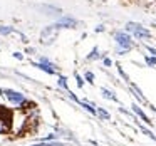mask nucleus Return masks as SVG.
Returning <instances> with one entry per match:
<instances>
[{
  "mask_svg": "<svg viewBox=\"0 0 156 146\" xmlns=\"http://www.w3.org/2000/svg\"><path fill=\"white\" fill-rule=\"evenodd\" d=\"M14 30L15 29L12 27V25H0V37H7V35H10Z\"/></svg>",
  "mask_w": 156,
  "mask_h": 146,
  "instance_id": "ddd939ff",
  "label": "nucleus"
},
{
  "mask_svg": "<svg viewBox=\"0 0 156 146\" xmlns=\"http://www.w3.org/2000/svg\"><path fill=\"white\" fill-rule=\"evenodd\" d=\"M96 116H99L102 121H108V119H111V114H109V112L106 111L104 108H96Z\"/></svg>",
  "mask_w": 156,
  "mask_h": 146,
  "instance_id": "9d476101",
  "label": "nucleus"
},
{
  "mask_svg": "<svg viewBox=\"0 0 156 146\" xmlns=\"http://www.w3.org/2000/svg\"><path fill=\"white\" fill-rule=\"evenodd\" d=\"M96 32H104V25H98V27H96Z\"/></svg>",
  "mask_w": 156,
  "mask_h": 146,
  "instance_id": "5701e85b",
  "label": "nucleus"
},
{
  "mask_svg": "<svg viewBox=\"0 0 156 146\" xmlns=\"http://www.w3.org/2000/svg\"><path fill=\"white\" fill-rule=\"evenodd\" d=\"M124 30L131 35L133 39H138V41H143V39H151V30L146 29L144 25L138 24V22H128L124 25Z\"/></svg>",
  "mask_w": 156,
  "mask_h": 146,
  "instance_id": "f03ea898",
  "label": "nucleus"
},
{
  "mask_svg": "<svg viewBox=\"0 0 156 146\" xmlns=\"http://www.w3.org/2000/svg\"><path fill=\"white\" fill-rule=\"evenodd\" d=\"M118 71H119V74H121L122 77H124V81H126V82H129V77H128V74H126V72L122 71V67H121V66H119V67H118Z\"/></svg>",
  "mask_w": 156,
  "mask_h": 146,
  "instance_id": "6ab92c4d",
  "label": "nucleus"
},
{
  "mask_svg": "<svg viewBox=\"0 0 156 146\" xmlns=\"http://www.w3.org/2000/svg\"><path fill=\"white\" fill-rule=\"evenodd\" d=\"M14 57H15V59H24V55H22L20 52H15V54H14Z\"/></svg>",
  "mask_w": 156,
  "mask_h": 146,
  "instance_id": "b1692460",
  "label": "nucleus"
},
{
  "mask_svg": "<svg viewBox=\"0 0 156 146\" xmlns=\"http://www.w3.org/2000/svg\"><path fill=\"white\" fill-rule=\"evenodd\" d=\"M146 51L149 52V55H154V57H156V49H154V47H151V45H146Z\"/></svg>",
  "mask_w": 156,
  "mask_h": 146,
  "instance_id": "aec40b11",
  "label": "nucleus"
},
{
  "mask_svg": "<svg viewBox=\"0 0 156 146\" xmlns=\"http://www.w3.org/2000/svg\"><path fill=\"white\" fill-rule=\"evenodd\" d=\"M35 66H37L41 71L47 72V74H57V69H55V66L52 64V62L49 61L47 57H39V62H35Z\"/></svg>",
  "mask_w": 156,
  "mask_h": 146,
  "instance_id": "423d86ee",
  "label": "nucleus"
},
{
  "mask_svg": "<svg viewBox=\"0 0 156 146\" xmlns=\"http://www.w3.org/2000/svg\"><path fill=\"white\" fill-rule=\"evenodd\" d=\"M101 92H102V96H104L106 99H111V101L118 102V98H116V96H114V92H112V91H109V89L102 87V89H101Z\"/></svg>",
  "mask_w": 156,
  "mask_h": 146,
  "instance_id": "4468645a",
  "label": "nucleus"
},
{
  "mask_svg": "<svg viewBox=\"0 0 156 146\" xmlns=\"http://www.w3.org/2000/svg\"><path fill=\"white\" fill-rule=\"evenodd\" d=\"M2 108V106H0ZM12 129V123H10V116L7 111L0 109V134H7Z\"/></svg>",
  "mask_w": 156,
  "mask_h": 146,
  "instance_id": "20e7f679",
  "label": "nucleus"
},
{
  "mask_svg": "<svg viewBox=\"0 0 156 146\" xmlns=\"http://www.w3.org/2000/svg\"><path fill=\"white\" fill-rule=\"evenodd\" d=\"M131 108H133V112H134V114L138 116V118H141V119H143V123H146V124H151V119H149L148 116H146V112L143 111V109L139 108L138 104H133Z\"/></svg>",
  "mask_w": 156,
  "mask_h": 146,
  "instance_id": "6e6552de",
  "label": "nucleus"
},
{
  "mask_svg": "<svg viewBox=\"0 0 156 146\" xmlns=\"http://www.w3.org/2000/svg\"><path fill=\"white\" fill-rule=\"evenodd\" d=\"M57 30H59V29L55 27V25H49V27H45L44 30L41 32V41H42V44H51L52 39H54L55 34H57Z\"/></svg>",
  "mask_w": 156,
  "mask_h": 146,
  "instance_id": "0eeeda50",
  "label": "nucleus"
},
{
  "mask_svg": "<svg viewBox=\"0 0 156 146\" xmlns=\"http://www.w3.org/2000/svg\"><path fill=\"white\" fill-rule=\"evenodd\" d=\"M0 92L5 96V99H7L10 104L14 106H24L25 102H27V99H25V94H22V92L19 91H12V89H0Z\"/></svg>",
  "mask_w": 156,
  "mask_h": 146,
  "instance_id": "7ed1b4c3",
  "label": "nucleus"
},
{
  "mask_svg": "<svg viewBox=\"0 0 156 146\" xmlns=\"http://www.w3.org/2000/svg\"><path fill=\"white\" fill-rule=\"evenodd\" d=\"M102 57V54H101V51H99V47H92V51L89 52V55H87V61H98V59H101Z\"/></svg>",
  "mask_w": 156,
  "mask_h": 146,
  "instance_id": "1a4fd4ad",
  "label": "nucleus"
},
{
  "mask_svg": "<svg viewBox=\"0 0 156 146\" xmlns=\"http://www.w3.org/2000/svg\"><path fill=\"white\" fill-rule=\"evenodd\" d=\"M141 131H143V133H144V134H146V136H148V138H151V139H153V141H156V136H154V134H153V133H151V131H149V129H146V128H143V126H141Z\"/></svg>",
  "mask_w": 156,
  "mask_h": 146,
  "instance_id": "a211bd4d",
  "label": "nucleus"
},
{
  "mask_svg": "<svg viewBox=\"0 0 156 146\" xmlns=\"http://www.w3.org/2000/svg\"><path fill=\"white\" fill-rule=\"evenodd\" d=\"M102 62H104L106 67H111V66H112V61L109 57H102Z\"/></svg>",
  "mask_w": 156,
  "mask_h": 146,
  "instance_id": "412c9836",
  "label": "nucleus"
},
{
  "mask_svg": "<svg viewBox=\"0 0 156 146\" xmlns=\"http://www.w3.org/2000/svg\"><path fill=\"white\" fill-rule=\"evenodd\" d=\"M112 39H114L118 55H124V54H128L129 51L134 49V41H133V37L126 30H116L114 34H112Z\"/></svg>",
  "mask_w": 156,
  "mask_h": 146,
  "instance_id": "f257e3e1",
  "label": "nucleus"
},
{
  "mask_svg": "<svg viewBox=\"0 0 156 146\" xmlns=\"http://www.w3.org/2000/svg\"><path fill=\"white\" fill-rule=\"evenodd\" d=\"M144 62L148 66H151V67H154L156 66V57L154 55H144Z\"/></svg>",
  "mask_w": 156,
  "mask_h": 146,
  "instance_id": "2eb2a0df",
  "label": "nucleus"
},
{
  "mask_svg": "<svg viewBox=\"0 0 156 146\" xmlns=\"http://www.w3.org/2000/svg\"><path fill=\"white\" fill-rule=\"evenodd\" d=\"M84 77H86V81H87L89 84H94V74H92L91 71H87V72H86V74H84Z\"/></svg>",
  "mask_w": 156,
  "mask_h": 146,
  "instance_id": "f3484780",
  "label": "nucleus"
},
{
  "mask_svg": "<svg viewBox=\"0 0 156 146\" xmlns=\"http://www.w3.org/2000/svg\"><path fill=\"white\" fill-rule=\"evenodd\" d=\"M79 104H81L87 112H91V114H96V106L92 104V102H89V101H79Z\"/></svg>",
  "mask_w": 156,
  "mask_h": 146,
  "instance_id": "f8f14e48",
  "label": "nucleus"
},
{
  "mask_svg": "<svg viewBox=\"0 0 156 146\" xmlns=\"http://www.w3.org/2000/svg\"><path fill=\"white\" fill-rule=\"evenodd\" d=\"M59 87L69 91V89H67V77H64V76H59Z\"/></svg>",
  "mask_w": 156,
  "mask_h": 146,
  "instance_id": "dca6fc26",
  "label": "nucleus"
},
{
  "mask_svg": "<svg viewBox=\"0 0 156 146\" xmlns=\"http://www.w3.org/2000/svg\"><path fill=\"white\" fill-rule=\"evenodd\" d=\"M153 25H154V27H156V20H154V22H153Z\"/></svg>",
  "mask_w": 156,
  "mask_h": 146,
  "instance_id": "393cba45",
  "label": "nucleus"
},
{
  "mask_svg": "<svg viewBox=\"0 0 156 146\" xmlns=\"http://www.w3.org/2000/svg\"><path fill=\"white\" fill-rule=\"evenodd\" d=\"M54 25L57 29H74L77 25V20L74 17H71V15H62V17H59V20Z\"/></svg>",
  "mask_w": 156,
  "mask_h": 146,
  "instance_id": "39448f33",
  "label": "nucleus"
},
{
  "mask_svg": "<svg viewBox=\"0 0 156 146\" xmlns=\"http://www.w3.org/2000/svg\"><path fill=\"white\" fill-rule=\"evenodd\" d=\"M131 91L134 92L136 99H138L139 102H144V101H146V99H144V96H143V92H141V89H139L136 84H131Z\"/></svg>",
  "mask_w": 156,
  "mask_h": 146,
  "instance_id": "9b49d317",
  "label": "nucleus"
},
{
  "mask_svg": "<svg viewBox=\"0 0 156 146\" xmlns=\"http://www.w3.org/2000/svg\"><path fill=\"white\" fill-rule=\"evenodd\" d=\"M76 81H77V86H79V87H82V86H84V79H82L79 74L76 76Z\"/></svg>",
  "mask_w": 156,
  "mask_h": 146,
  "instance_id": "4be33fe9",
  "label": "nucleus"
}]
</instances>
